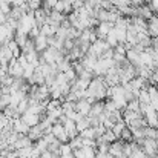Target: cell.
I'll list each match as a JSON object with an SVG mask.
<instances>
[{
	"label": "cell",
	"mask_w": 158,
	"mask_h": 158,
	"mask_svg": "<svg viewBox=\"0 0 158 158\" xmlns=\"http://www.w3.org/2000/svg\"><path fill=\"white\" fill-rule=\"evenodd\" d=\"M91 106H92V103L88 100V98H80L77 103H75V110L78 112V114H81L83 117H88L89 115V112H91Z\"/></svg>",
	"instance_id": "cell-1"
},
{
	"label": "cell",
	"mask_w": 158,
	"mask_h": 158,
	"mask_svg": "<svg viewBox=\"0 0 158 158\" xmlns=\"http://www.w3.org/2000/svg\"><path fill=\"white\" fill-rule=\"evenodd\" d=\"M48 46H49V45H48V37H46V35L40 34V35H37V37L34 39V48H35V51L39 54L43 52Z\"/></svg>",
	"instance_id": "cell-2"
},
{
	"label": "cell",
	"mask_w": 158,
	"mask_h": 158,
	"mask_svg": "<svg viewBox=\"0 0 158 158\" xmlns=\"http://www.w3.org/2000/svg\"><path fill=\"white\" fill-rule=\"evenodd\" d=\"M103 112H105V102H103V100H98V102L92 103L89 115H91V117H100Z\"/></svg>",
	"instance_id": "cell-3"
},
{
	"label": "cell",
	"mask_w": 158,
	"mask_h": 158,
	"mask_svg": "<svg viewBox=\"0 0 158 158\" xmlns=\"http://www.w3.org/2000/svg\"><path fill=\"white\" fill-rule=\"evenodd\" d=\"M144 135H146V138H151V140H157V141H158V127L146 126V127H144Z\"/></svg>",
	"instance_id": "cell-4"
},
{
	"label": "cell",
	"mask_w": 158,
	"mask_h": 158,
	"mask_svg": "<svg viewBox=\"0 0 158 158\" xmlns=\"http://www.w3.org/2000/svg\"><path fill=\"white\" fill-rule=\"evenodd\" d=\"M106 42H107V45L110 46V48H115L120 42H118V39H117V34H115V31H114V28H112V31L107 34V37H106Z\"/></svg>",
	"instance_id": "cell-5"
},
{
	"label": "cell",
	"mask_w": 158,
	"mask_h": 158,
	"mask_svg": "<svg viewBox=\"0 0 158 158\" xmlns=\"http://www.w3.org/2000/svg\"><path fill=\"white\" fill-rule=\"evenodd\" d=\"M69 144H71L72 151L81 149V148H83V138H81L80 135H77V137H74V138H71V140H69Z\"/></svg>",
	"instance_id": "cell-6"
},
{
	"label": "cell",
	"mask_w": 158,
	"mask_h": 158,
	"mask_svg": "<svg viewBox=\"0 0 158 158\" xmlns=\"http://www.w3.org/2000/svg\"><path fill=\"white\" fill-rule=\"evenodd\" d=\"M127 124L124 123V120H120V121H117L115 124H114V127H112V131H114V134L120 138V135H121V132H123V129L126 127Z\"/></svg>",
	"instance_id": "cell-7"
},
{
	"label": "cell",
	"mask_w": 158,
	"mask_h": 158,
	"mask_svg": "<svg viewBox=\"0 0 158 158\" xmlns=\"http://www.w3.org/2000/svg\"><path fill=\"white\" fill-rule=\"evenodd\" d=\"M129 3L132 6H141V5H144V0H129Z\"/></svg>",
	"instance_id": "cell-8"
}]
</instances>
